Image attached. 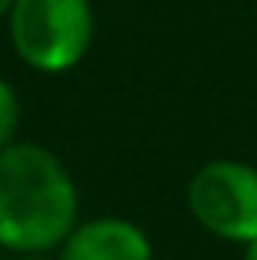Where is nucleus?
<instances>
[{"mask_svg": "<svg viewBox=\"0 0 257 260\" xmlns=\"http://www.w3.org/2000/svg\"><path fill=\"white\" fill-rule=\"evenodd\" d=\"M17 125H20V102L13 86L0 76V152H4L10 142H17Z\"/></svg>", "mask_w": 257, "mask_h": 260, "instance_id": "39448f33", "label": "nucleus"}, {"mask_svg": "<svg viewBox=\"0 0 257 260\" xmlns=\"http://www.w3.org/2000/svg\"><path fill=\"white\" fill-rule=\"evenodd\" d=\"M59 260H152V241L125 217H92L70 231Z\"/></svg>", "mask_w": 257, "mask_h": 260, "instance_id": "20e7f679", "label": "nucleus"}, {"mask_svg": "<svg viewBox=\"0 0 257 260\" xmlns=\"http://www.w3.org/2000/svg\"><path fill=\"white\" fill-rule=\"evenodd\" d=\"M13 260H50L46 254H17Z\"/></svg>", "mask_w": 257, "mask_h": 260, "instance_id": "6e6552de", "label": "nucleus"}, {"mask_svg": "<svg viewBox=\"0 0 257 260\" xmlns=\"http://www.w3.org/2000/svg\"><path fill=\"white\" fill-rule=\"evenodd\" d=\"M13 4H17V0H0V20H7V17H10Z\"/></svg>", "mask_w": 257, "mask_h": 260, "instance_id": "0eeeda50", "label": "nucleus"}, {"mask_svg": "<svg viewBox=\"0 0 257 260\" xmlns=\"http://www.w3.org/2000/svg\"><path fill=\"white\" fill-rule=\"evenodd\" d=\"M0 250H4V247H0Z\"/></svg>", "mask_w": 257, "mask_h": 260, "instance_id": "1a4fd4ad", "label": "nucleus"}, {"mask_svg": "<svg viewBox=\"0 0 257 260\" xmlns=\"http://www.w3.org/2000/svg\"><path fill=\"white\" fill-rule=\"evenodd\" d=\"M188 211L211 237L247 244L257 237V165L241 158L205 161L188 181Z\"/></svg>", "mask_w": 257, "mask_h": 260, "instance_id": "7ed1b4c3", "label": "nucleus"}, {"mask_svg": "<svg viewBox=\"0 0 257 260\" xmlns=\"http://www.w3.org/2000/svg\"><path fill=\"white\" fill-rule=\"evenodd\" d=\"M244 260H257V237L244 244Z\"/></svg>", "mask_w": 257, "mask_h": 260, "instance_id": "423d86ee", "label": "nucleus"}, {"mask_svg": "<svg viewBox=\"0 0 257 260\" xmlns=\"http://www.w3.org/2000/svg\"><path fill=\"white\" fill-rule=\"evenodd\" d=\"M79 217V194L66 165L37 142H10L0 152V247L50 254L63 247Z\"/></svg>", "mask_w": 257, "mask_h": 260, "instance_id": "f257e3e1", "label": "nucleus"}, {"mask_svg": "<svg viewBox=\"0 0 257 260\" xmlns=\"http://www.w3.org/2000/svg\"><path fill=\"white\" fill-rule=\"evenodd\" d=\"M17 56L37 73H66L92 43L89 0H17L7 17Z\"/></svg>", "mask_w": 257, "mask_h": 260, "instance_id": "f03ea898", "label": "nucleus"}]
</instances>
